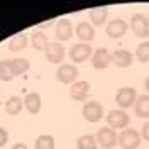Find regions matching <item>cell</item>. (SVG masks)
I'll list each match as a JSON object with an SVG mask.
<instances>
[{
	"instance_id": "obj_14",
	"label": "cell",
	"mask_w": 149,
	"mask_h": 149,
	"mask_svg": "<svg viewBox=\"0 0 149 149\" xmlns=\"http://www.w3.org/2000/svg\"><path fill=\"white\" fill-rule=\"evenodd\" d=\"M88 92H90V85H88V81H83V80L74 81L71 85V88H70V95H71V98L76 100V102L86 100L88 98Z\"/></svg>"
},
{
	"instance_id": "obj_13",
	"label": "cell",
	"mask_w": 149,
	"mask_h": 149,
	"mask_svg": "<svg viewBox=\"0 0 149 149\" xmlns=\"http://www.w3.org/2000/svg\"><path fill=\"white\" fill-rule=\"evenodd\" d=\"M56 37L58 41L63 44V41H70L73 36V24L70 19H59L58 24H56Z\"/></svg>"
},
{
	"instance_id": "obj_20",
	"label": "cell",
	"mask_w": 149,
	"mask_h": 149,
	"mask_svg": "<svg viewBox=\"0 0 149 149\" xmlns=\"http://www.w3.org/2000/svg\"><path fill=\"white\" fill-rule=\"evenodd\" d=\"M90 20H92L93 26H103L107 22V17H109V10L105 7H97V9L90 10Z\"/></svg>"
},
{
	"instance_id": "obj_28",
	"label": "cell",
	"mask_w": 149,
	"mask_h": 149,
	"mask_svg": "<svg viewBox=\"0 0 149 149\" xmlns=\"http://www.w3.org/2000/svg\"><path fill=\"white\" fill-rule=\"evenodd\" d=\"M12 149H27V146H26V144H22V142H17V144H14V146H12Z\"/></svg>"
},
{
	"instance_id": "obj_15",
	"label": "cell",
	"mask_w": 149,
	"mask_h": 149,
	"mask_svg": "<svg viewBox=\"0 0 149 149\" xmlns=\"http://www.w3.org/2000/svg\"><path fill=\"white\" fill-rule=\"evenodd\" d=\"M132 59H134V56L127 49H115L112 53V58H110V61L115 66H119V68H127V66H130L132 65Z\"/></svg>"
},
{
	"instance_id": "obj_5",
	"label": "cell",
	"mask_w": 149,
	"mask_h": 149,
	"mask_svg": "<svg viewBox=\"0 0 149 149\" xmlns=\"http://www.w3.org/2000/svg\"><path fill=\"white\" fill-rule=\"evenodd\" d=\"M97 142L103 149H112L119 142V134H117V130H113L112 127L105 125L102 129H98V132H97Z\"/></svg>"
},
{
	"instance_id": "obj_21",
	"label": "cell",
	"mask_w": 149,
	"mask_h": 149,
	"mask_svg": "<svg viewBox=\"0 0 149 149\" xmlns=\"http://www.w3.org/2000/svg\"><path fill=\"white\" fill-rule=\"evenodd\" d=\"M22 107H24V102L19 97H15V95L10 97L9 100L5 102V110H7L9 115H19L20 110H22Z\"/></svg>"
},
{
	"instance_id": "obj_24",
	"label": "cell",
	"mask_w": 149,
	"mask_h": 149,
	"mask_svg": "<svg viewBox=\"0 0 149 149\" xmlns=\"http://www.w3.org/2000/svg\"><path fill=\"white\" fill-rule=\"evenodd\" d=\"M136 59L141 63H149V41H142L136 47Z\"/></svg>"
},
{
	"instance_id": "obj_26",
	"label": "cell",
	"mask_w": 149,
	"mask_h": 149,
	"mask_svg": "<svg viewBox=\"0 0 149 149\" xmlns=\"http://www.w3.org/2000/svg\"><path fill=\"white\" fill-rule=\"evenodd\" d=\"M7 141H9V134H7V130L3 129V127H0V148H3V146L7 144Z\"/></svg>"
},
{
	"instance_id": "obj_16",
	"label": "cell",
	"mask_w": 149,
	"mask_h": 149,
	"mask_svg": "<svg viewBox=\"0 0 149 149\" xmlns=\"http://www.w3.org/2000/svg\"><path fill=\"white\" fill-rule=\"evenodd\" d=\"M74 32H76V37L85 44H90V41L95 37V27L90 22H80L74 27Z\"/></svg>"
},
{
	"instance_id": "obj_2",
	"label": "cell",
	"mask_w": 149,
	"mask_h": 149,
	"mask_svg": "<svg viewBox=\"0 0 149 149\" xmlns=\"http://www.w3.org/2000/svg\"><path fill=\"white\" fill-rule=\"evenodd\" d=\"M105 120H107V125L112 127L113 130L117 129H127L130 124V117L129 113L122 109H115V110H110L107 115H105Z\"/></svg>"
},
{
	"instance_id": "obj_12",
	"label": "cell",
	"mask_w": 149,
	"mask_h": 149,
	"mask_svg": "<svg viewBox=\"0 0 149 149\" xmlns=\"http://www.w3.org/2000/svg\"><path fill=\"white\" fill-rule=\"evenodd\" d=\"M127 29H129V26H127L125 20H122V19H112L110 22L107 24V27H105V32L112 39H119V37H122L127 32Z\"/></svg>"
},
{
	"instance_id": "obj_3",
	"label": "cell",
	"mask_w": 149,
	"mask_h": 149,
	"mask_svg": "<svg viewBox=\"0 0 149 149\" xmlns=\"http://www.w3.org/2000/svg\"><path fill=\"white\" fill-rule=\"evenodd\" d=\"M136 100H137V92L132 86H122L115 93V102L119 105V109H122V110L129 109V107H134Z\"/></svg>"
},
{
	"instance_id": "obj_25",
	"label": "cell",
	"mask_w": 149,
	"mask_h": 149,
	"mask_svg": "<svg viewBox=\"0 0 149 149\" xmlns=\"http://www.w3.org/2000/svg\"><path fill=\"white\" fill-rule=\"evenodd\" d=\"M26 46H27V37L26 36H14L12 39H10V42H9L10 51H15V53L26 49Z\"/></svg>"
},
{
	"instance_id": "obj_17",
	"label": "cell",
	"mask_w": 149,
	"mask_h": 149,
	"mask_svg": "<svg viewBox=\"0 0 149 149\" xmlns=\"http://www.w3.org/2000/svg\"><path fill=\"white\" fill-rule=\"evenodd\" d=\"M134 113L141 119H149V95H139L134 103Z\"/></svg>"
},
{
	"instance_id": "obj_7",
	"label": "cell",
	"mask_w": 149,
	"mask_h": 149,
	"mask_svg": "<svg viewBox=\"0 0 149 149\" xmlns=\"http://www.w3.org/2000/svg\"><path fill=\"white\" fill-rule=\"evenodd\" d=\"M92 54H93L92 46L90 44H85V42H78V44L71 46L70 53H68L70 59L73 63H85L88 58H92Z\"/></svg>"
},
{
	"instance_id": "obj_27",
	"label": "cell",
	"mask_w": 149,
	"mask_h": 149,
	"mask_svg": "<svg viewBox=\"0 0 149 149\" xmlns=\"http://www.w3.org/2000/svg\"><path fill=\"white\" fill-rule=\"evenodd\" d=\"M141 137H142L144 141H148V142H149V120L146 122L144 125H142V130H141Z\"/></svg>"
},
{
	"instance_id": "obj_4",
	"label": "cell",
	"mask_w": 149,
	"mask_h": 149,
	"mask_svg": "<svg viewBox=\"0 0 149 149\" xmlns=\"http://www.w3.org/2000/svg\"><path fill=\"white\" fill-rule=\"evenodd\" d=\"M141 134L136 129H124L119 134V144H120L122 149H137L141 146Z\"/></svg>"
},
{
	"instance_id": "obj_8",
	"label": "cell",
	"mask_w": 149,
	"mask_h": 149,
	"mask_svg": "<svg viewBox=\"0 0 149 149\" xmlns=\"http://www.w3.org/2000/svg\"><path fill=\"white\" fill-rule=\"evenodd\" d=\"M81 113H83V117L88 122H98V120H102V117H103V107L100 102L90 100V102H86L83 105Z\"/></svg>"
},
{
	"instance_id": "obj_11",
	"label": "cell",
	"mask_w": 149,
	"mask_h": 149,
	"mask_svg": "<svg viewBox=\"0 0 149 149\" xmlns=\"http://www.w3.org/2000/svg\"><path fill=\"white\" fill-rule=\"evenodd\" d=\"M112 53H109L107 47H97L92 54V66L95 70H105L110 63Z\"/></svg>"
},
{
	"instance_id": "obj_29",
	"label": "cell",
	"mask_w": 149,
	"mask_h": 149,
	"mask_svg": "<svg viewBox=\"0 0 149 149\" xmlns=\"http://www.w3.org/2000/svg\"><path fill=\"white\" fill-rule=\"evenodd\" d=\"M144 88H146V92L149 93V76L146 78V80H144Z\"/></svg>"
},
{
	"instance_id": "obj_23",
	"label": "cell",
	"mask_w": 149,
	"mask_h": 149,
	"mask_svg": "<svg viewBox=\"0 0 149 149\" xmlns=\"http://www.w3.org/2000/svg\"><path fill=\"white\" fill-rule=\"evenodd\" d=\"M34 146H36V149H54V139L49 134H41V136H37Z\"/></svg>"
},
{
	"instance_id": "obj_22",
	"label": "cell",
	"mask_w": 149,
	"mask_h": 149,
	"mask_svg": "<svg viewBox=\"0 0 149 149\" xmlns=\"http://www.w3.org/2000/svg\"><path fill=\"white\" fill-rule=\"evenodd\" d=\"M98 142H97V137L92 136V134H85L81 137H78L76 141V148L78 149H97Z\"/></svg>"
},
{
	"instance_id": "obj_6",
	"label": "cell",
	"mask_w": 149,
	"mask_h": 149,
	"mask_svg": "<svg viewBox=\"0 0 149 149\" xmlns=\"http://www.w3.org/2000/svg\"><path fill=\"white\" fill-rule=\"evenodd\" d=\"M130 29L137 37H149V19L146 14H136L130 19Z\"/></svg>"
},
{
	"instance_id": "obj_9",
	"label": "cell",
	"mask_w": 149,
	"mask_h": 149,
	"mask_svg": "<svg viewBox=\"0 0 149 149\" xmlns=\"http://www.w3.org/2000/svg\"><path fill=\"white\" fill-rule=\"evenodd\" d=\"M56 78L59 83L73 85L78 78V68L74 65H61L56 71Z\"/></svg>"
},
{
	"instance_id": "obj_18",
	"label": "cell",
	"mask_w": 149,
	"mask_h": 149,
	"mask_svg": "<svg viewBox=\"0 0 149 149\" xmlns=\"http://www.w3.org/2000/svg\"><path fill=\"white\" fill-rule=\"evenodd\" d=\"M31 46L37 51H46V47L49 46V39L42 31H36L31 36Z\"/></svg>"
},
{
	"instance_id": "obj_1",
	"label": "cell",
	"mask_w": 149,
	"mask_h": 149,
	"mask_svg": "<svg viewBox=\"0 0 149 149\" xmlns=\"http://www.w3.org/2000/svg\"><path fill=\"white\" fill-rule=\"evenodd\" d=\"M29 61L26 58H14V59H2L0 61V80L10 81L12 78L24 74L29 70Z\"/></svg>"
},
{
	"instance_id": "obj_10",
	"label": "cell",
	"mask_w": 149,
	"mask_h": 149,
	"mask_svg": "<svg viewBox=\"0 0 149 149\" xmlns=\"http://www.w3.org/2000/svg\"><path fill=\"white\" fill-rule=\"evenodd\" d=\"M44 54H46V59L49 61V63L59 65V63H63V59H65L66 49H65V46H63L61 42H49V46L46 47Z\"/></svg>"
},
{
	"instance_id": "obj_19",
	"label": "cell",
	"mask_w": 149,
	"mask_h": 149,
	"mask_svg": "<svg viewBox=\"0 0 149 149\" xmlns=\"http://www.w3.org/2000/svg\"><path fill=\"white\" fill-rule=\"evenodd\" d=\"M24 107L27 109L29 113H37L41 110V97L37 93H27L24 98Z\"/></svg>"
}]
</instances>
